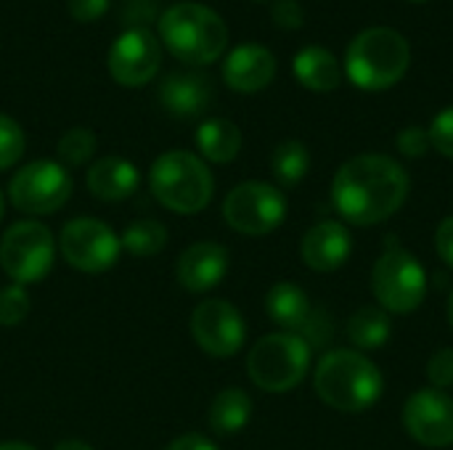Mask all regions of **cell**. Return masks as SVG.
Returning <instances> with one entry per match:
<instances>
[{
    "label": "cell",
    "mask_w": 453,
    "mask_h": 450,
    "mask_svg": "<svg viewBox=\"0 0 453 450\" xmlns=\"http://www.w3.org/2000/svg\"><path fill=\"white\" fill-rule=\"evenodd\" d=\"M109 74L125 88L151 82L162 66V42L149 29H125L109 48Z\"/></svg>",
    "instance_id": "4fadbf2b"
},
{
    "label": "cell",
    "mask_w": 453,
    "mask_h": 450,
    "mask_svg": "<svg viewBox=\"0 0 453 450\" xmlns=\"http://www.w3.org/2000/svg\"><path fill=\"white\" fill-rule=\"evenodd\" d=\"M265 313L268 318L281 326L284 332L289 334H300L305 329V324L311 321L313 316V308H311V300L308 294L292 284V281H279L268 289L265 294Z\"/></svg>",
    "instance_id": "ffe728a7"
},
{
    "label": "cell",
    "mask_w": 453,
    "mask_h": 450,
    "mask_svg": "<svg viewBox=\"0 0 453 450\" xmlns=\"http://www.w3.org/2000/svg\"><path fill=\"white\" fill-rule=\"evenodd\" d=\"M292 72L303 88L316 90V93L337 90L342 82V69H340L337 58L332 56V50H326L321 45L303 48L292 61Z\"/></svg>",
    "instance_id": "44dd1931"
},
{
    "label": "cell",
    "mask_w": 453,
    "mask_h": 450,
    "mask_svg": "<svg viewBox=\"0 0 453 450\" xmlns=\"http://www.w3.org/2000/svg\"><path fill=\"white\" fill-rule=\"evenodd\" d=\"M390 334H393V321H390V313H385L382 308L366 305L356 310L348 321V337L358 347V353L385 347Z\"/></svg>",
    "instance_id": "cb8c5ba5"
},
{
    "label": "cell",
    "mask_w": 453,
    "mask_h": 450,
    "mask_svg": "<svg viewBox=\"0 0 453 450\" xmlns=\"http://www.w3.org/2000/svg\"><path fill=\"white\" fill-rule=\"evenodd\" d=\"M231 257L223 244L215 241H196L186 247L175 263V278L186 292H210L215 289L228 273Z\"/></svg>",
    "instance_id": "9a60e30c"
},
{
    "label": "cell",
    "mask_w": 453,
    "mask_h": 450,
    "mask_svg": "<svg viewBox=\"0 0 453 450\" xmlns=\"http://www.w3.org/2000/svg\"><path fill=\"white\" fill-rule=\"evenodd\" d=\"M3 212H5V199H3V191H0V220H3Z\"/></svg>",
    "instance_id": "ab89813d"
},
{
    "label": "cell",
    "mask_w": 453,
    "mask_h": 450,
    "mask_svg": "<svg viewBox=\"0 0 453 450\" xmlns=\"http://www.w3.org/2000/svg\"><path fill=\"white\" fill-rule=\"evenodd\" d=\"M24 146L27 141L21 125L13 117L0 114V170H11L21 159Z\"/></svg>",
    "instance_id": "83f0119b"
},
{
    "label": "cell",
    "mask_w": 453,
    "mask_h": 450,
    "mask_svg": "<svg viewBox=\"0 0 453 450\" xmlns=\"http://www.w3.org/2000/svg\"><path fill=\"white\" fill-rule=\"evenodd\" d=\"M149 188L165 210L196 215L212 202L215 178L196 154L175 149L154 159L149 170Z\"/></svg>",
    "instance_id": "5b68a950"
},
{
    "label": "cell",
    "mask_w": 453,
    "mask_h": 450,
    "mask_svg": "<svg viewBox=\"0 0 453 450\" xmlns=\"http://www.w3.org/2000/svg\"><path fill=\"white\" fill-rule=\"evenodd\" d=\"M435 252L453 271V215H449L435 231Z\"/></svg>",
    "instance_id": "e575fe53"
},
{
    "label": "cell",
    "mask_w": 453,
    "mask_h": 450,
    "mask_svg": "<svg viewBox=\"0 0 453 450\" xmlns=\"http://www.w3.org/2000/svg\"><path fill=\"white\" fill-rule=\"evenodd\" d=\"M411 3H425V0H411Z\"/></svg>",
    "instance_id": "b9f144b4"
},
{
    "label": "cell",
    "mask_w": 453,
    "mask_h": 450,
    "mask_svg": "<svg viewBox=\"0 0 453 450\" xmlns=\"http://www.w3.org/2000/svg\"><path fill=\"white\" fill-rule=\"evenodd\" d=\"M196 149L212 164H228L242 151V130L223 117L204 119L196 127Z\"/></svg>",
    "instance_id": "7402d4cb"
},
{
    "label": "cell",
    "mask_w": 453,
    "mask_h": 450,
    "mask_svg": "<svg viewBox=\"0 0 453 450\" xmlns=\"http://www.w3.org/2000/svg\"><path fill=\"white\" fill-rule=\"evenodd\" d=\"M271 19L281 29H300L305 24L303 5L297 0H276L273 3V11H271Z\"/></svg>",
    "instance_id": "d6a6232c"
},
{
    "label": "cell",
    "mask_w": 453,
    "mask_h": 450,
    "mask_svg": "<svg viewBox=\"0 0 453 450\" xmlns=\"http://www.w3.org/2000/svg\"><path fill=\"white\" fill-rule=\"evenodd\" d=\"M313 350L300 334L279 332L257 339L247 355V374L265 393H289L308 377Z\"/></svg>",
    "instance_id": "52a82bcc"
},
{
    "label": "cell",
    "mask_w": 453,
    "mask_h": 450,
    "mask_svg": "<svg viewBox=\"0 0 453 450\" xmlns=\"http://www.w3.org/2000/svg\"><path fill=\"white\" fill-rule=\"evenodd\" d=\"M215 85L204 72H173L159 82V103L165 111L180 117V119H194L207 111L212 103Z\"/></svg>",
    "instance_id": "e0dca14e"
},
{
    "label": "cell",
    "mask_w": 453,
    "mask_h": 450,
    "mask_svg": "<svg viewBox=\"0 0 453 450\" xmlns=\"http://www.w3.org/2000/svg\"><path fill=\"white\" fill-rule=\"evenodd\" d=\"M449 324H451V329H453V292H451V297H449Z\"/></svg>",
    "instance_id": "f35d334b"
},
{
    "label": "cell",
    "mask_w": 453,
    "mask_h": 450,
    "mask_svg": "<svg viewBox=\"0 0 453 450\" xmlns=\"http://www.w3.org/2000/svg\"><path fill=\"white\" fill-rule=\"evenodd\" d=\"M194 342L212 358H231L244 347L247 324L242 313L226 300H204L194 308L188 321Z\"/></svg>",
    "instance_id": "7c38bea8"
},
{
    "label": "cell",
    "mask_w": 453,
    "mask_h": 450,
    "mask_svg": "<svg viewBox=\"0 0 453 450\" xmlns=\"http://www.w3.org/2000/svg\"><path fill=\"white\" fill-rule=\"evenodd\" d=\"M411 48L398 29L369 27L358 32L345 53V74L361 90H388L403 80Z\"/></svg>",
    "instance_id": "277c9868"
},
{
    "label": "cell",
    "mask_w": 453,
    "mask_h": 450,
    "mask_svg": "<svg viewBox=\"0 0 453 450\" xmlns=\"http://www.w3.org/2000/svg\"><path fill=\"white\" fill-rule=\"evenodd\" d=\"M406 432L427 448L453 446V398L443 390H419L403 406Z\"/></svg>",
    "instance_id": "5bb4252c"
},
{
    "label": "cell",
    "mask_w": 453,
    "mask_h": 450,
    "mask_svg": "<svg viewBox=\"0 0 453 450\" xmlns=\"http://www.w3.org/2000/svg\"><path fill=\"white\" fill-rule=\"evenodd\" d=\"M29 316V294L24 286L11 284L0 289V326H19Z\"/></svg>",
    "instance_id": "f1b7e54d"
},
{
    "label": "cell",
    "mask_w": 453,
    "mask_h": 450,
    "mask_svg": "<svg viewBox=\"0 0 453 450\" xmlns=\"http://www.w3.org/2000/svg\"><path fill=\"white\" fill-rule=\"evenodd\" d=\"M72 196V175L61 162L37 159L13 172L8 183L11 204L24 215H53Z\"/></svg>",
    "instance_id": "9c48e42d"
},
{
    "label": "cell",
    "mask_w": 453,
    "mask_h": 450,
    "mask_svg": "<svg viewBox=\"0 0 453 450\" xmlns=\"http://www.w3.org/2000/svg\"><path fill=\"white\" fill-rule=\"evenodd\" d=\"M56 260V241L40 220H19L0 239V268L13 284L27 286L42 281Z\"/></svg>",
    "instance_id": "ba28073f"
},
{
    "label": "cell",
    "mask_w": 453,
    "mask_h": 450,
    "mask_svg": "<svg viewBox=\"0 0 453 450\" xmlns=\"http://www.w3.org/2000/svg\"><path fill=\"white\" fill-rule=\"evenodd\" d=\"M119 244L133 257H154L167 244V228L157 217H138L122 231Z\"/></svg>",
    "instance_id": "d4e9b609"
},
{
    "label": "cell",
    "mask_w": 453,
    "mask_h": 450,
    "mask_svg": "<svg viewBox=\"0 0 453 450\" xmlns=\"http://www.w3.org/2000/svg\"><path fill=\"white\" fill-rule=\"evenodd\" d=\"M427 133H430V143L435 146V151H441L443 156L453 159V106L443 109L441 114H435Z\"/></svg>",
    "instance_id": "f546056e"
},
{
    "label": "cell",
    "mask_w": 453,
    "mask_h": 450,
    "mask_svg": "<svg viewBox=\"0 0 453 450\" xmlns=\"http://www.w3.org/2000/svg\"><path fill=\"white\" fill-rule=\"evenodd\" d=\"M372 292L385 313H414L427 297V273L422 263L395 239H385V249L372 271Z\"/></svg>",
    "instance_id": "8992f818"
},
{
    "label": "cell",
    "mask_w": 453,
    "mask_h": 450,
    "mask_svg": "<svg viewBox=\"0 0 453 450\" xmlns=\"http://www.w3.org/2000/svg\"><path fill=\"white\" fill-rule=\"evenodd\" d=\"M141 186L138 167L125 156H101L88 170V191L101 202H122Z\"/></svg>",
    "instance_id": "d6986e66"
},
{
    "label": "cell",
    "mask_w": 453,
    "mask_h": 450,
    "mask_svg": "<svg viewBox=\"0 0 453 450\" xmlns=\"http://www.w3.org/2000/svg\"><path fill=\"white\" fill-rule=\"evenodd\" d=\"M276 77V56L257 42H244L226 56L223 80L236 93H257Z\"/></svg>",
    "instance_id": "2e32d148"
},
{
    "label": "cell",
    "mask_w": 453,
    "mask_h": 450,
    "mask_svg": "<svg viewBox=\"0 0 453 450\" xmlns=\"http://www.w3.org/2000/svg\"><path fill=\"white\" fill-rule=\"evenodd\" d=\"M250 419H252V398L239 387H228L218 393L215 400L210 403L207 422L218 435H236L250 424Z\"/></svg>",
    "instance_id": "603a6c76"
},
{
    "label": "cell",
    "mask_w": 453,
    "mask_h": 450,
    "mask_svg": "<svg viewBox=\"0 0 453 450\" xmlns=\"http://www.w3.org/2000/svg\"><path fill=\"white\" fill-rule=\"evenodd\" d=\"M409 172L388 154H358L332 180V204L350 225H380L406 202Z\"/></svg>",
    "instance_id": "6da1fadb"
},
{
    "label": "cell",
    "mask_w": 453,
    "mask_h": 450,
    "mask_svg": "<svg viewBox=\"0 0 453 450\" xmlns=\"http://www.w3.org/2000/svg\"><path fill=\"white\" fill-rule=\"evenodd\" d=\"M96 133L90 127H72L58 138V159L69 167H80L85 164L93 154H96Z\"/></svg>",
    "instance_id": "4316f807"
},
{
    "label": "cell",
    "mask_w": 453,
    "mask_h": 450,
    "mask_svg": "<svg viewBox=\"0 0 453 450\" xmlns=\"http://www.w3.org/2000/svg\"><path fill=\"white\" fill-rule=\"evenodd\" d=\"M316 395L334 411L361 414L372 408L385 390L382 371L358 350L324 353L313 374Z\"/></svg>",
    "instance_id": "7a4b0ae2"
},
{
    "label": "cell",
    "mask_w": 453,
    "mask_h": 450,
    "mask_svg": "<svg viewBox=\"0 0 453 450\" xmlns=\"http://www.w3.org/2000/svg\"><path fill=\"white\" fill-rule=\"evenodd\" d=\"M353 252V239L348 228L337 220H324L313 225L300 244L303 263L316 273H332L348 263Z\"/></svg>",
    "instance_id": "ac0fdd59"
},
{
    "label": "cell",
    "mask_w": 453,
    "mask_h": 450,
    "mask_svg": "<svg viewBox=\"0 0 453 450\" xmlns=\"http://www.w3.org/2000/svg\"><path fill=\"white\" fill-rule=\"evenodd\" d=\"M226 223L242 236H265L287 217L284 194L263 180H247L228 191L223 202Z\"/></svg>",
    "instance_id": "30bf717a"
},
{
    "label": "cell",
    "mask_w": 453,
    "mask_h": 450,
    "mask_svg": "<svg viewBox=\"0 0 453 450\" xmlns=\"http://www.w3.org/2000/svg\"><path fill=\"white\" fill-rule=\"evenodd\" d=\"M252 3H276V0H252Z\"/></svg>",
    "instance_id": "60d3db41"
},
{
    "label": "cell",
    "mask_w": 453,
    "mask_h": 450,
    "mask_svg": "<svg viewBox=\"0 0 453 450\" xmlns=\"http://www.w3.org/2000/svg\"><path fill=\"white\" fill-rule=\"evenodd\" d=\"M53 450H93L88 443H82V440H64V443H58Z\"/></svg>",
    "instance_id": "8d00e7d4"
},
{
    "label": "cell",
    "mask_w": 453,
    "mask_h": 450,
    "mask_svg": "<svg viewBox=\"0 0 453 450\" xmlns=\"http://www.w3.org/2000/svg\"><path fill=\"white\" fill-rule=\"evenodd\" d=\"M109 3H111V0H66L72 19H74V21H82V24L98 21V19L109 11Z\"/></svg>",
    "instance_id": "836d02e7"
},
{
    "label": "cell",
    "mask_w": 453,
    "mask_h": 450,
    "mask_svg": "<svg viewBox=\"0 0 453 450\" xmlns=\"http://www.w3.org/2000/svg\"><path fill=\"white\" fill-rule=\"evenodd\" d=\"M61 257L80 273H104L117 265L122 255L119 236L96 217H74L58 236Z\"/></svg>",
    "instance_id": "8fae6325"
},
{
    "label": "cell",
    "mask_w": 453,
    "mask_h": 450,
    "mask_svg": "<svg viewBox=\"0 0 453 450\" xmlns=\"http://www.w3.org/2000/svg\"><path fill=\"white\" fill-rule=\"evenodd\" d=\"M0 450H37L29 443H21V440H8V443H0Z\"/></svg>",
    "instance_id": "74e56055"
},
{
    "label": "cell",
    "mask_w": 453,
    "mask_h": 450,
    "mask_svg": "<svg viewBox=\"0 0 453 450\" xmlns=\"http://www.w3.org/2000/svg\"><path fill=\"white\" fill-rule=\"evenodd\" d=\"M271 170H273V178L281 183V186H297L308 170H311V151L305 143L300 141H284L273 149V156H271Z\"/></svg>",
    "instance_id": "484cf974"
},
{
    "label": "cell",
    "mask_w": 453,
    "mask_h": 450,
    "mask_svg": "<svg viewBox=\"0 0 453 450\" xmlns=\"http://www.w3.org/2000/svg\"><path fill=\"white\" fill-rule=\"evenodd\" d=\"M159 42L188 66H207L228 48L226 21L202 3H175L159 16Z\"/></svg>",
    "instance_id": "3957f363"
},
{
    "label": "cell",
    "mask_w": 453,
    "mask_h": 450,
    "mask_svg": "<svg viewBox=\"0 0 453 450\" xmlns=\"http://www.w3.org/2000/svg\"><path fill=\"white\" fill-rule=\"evenodd\" d=\"M165 450H218V446H215L210 438L191 432V435H180V438H175V440H173V443H170Z\"/></svg>",
    "instance_id": "d590c367"
},
{
    "label": "cell",
    "mask_w": 453,
    "mask_h": 450,
    "mask_svg": "<svg viewBox=\"0 0 453 450\" xmlns=\"http://www.w3.org/2000/svg\"><path fill=\"white\" fill-rule=\"evenodd\" d=\"M427 379L433 385V390H449L453 387V350L443 347L438 350L430 363H427Z\"/></svg>",
    "instance_id": "4dcf8cb0"
},
{
    "label": "cell",
    "mask_w": 453,
    "mask_h": 450,
    "mask_svg": "<svg viewBox=\"0 0 453 450\" xmlns=\"http://www.w3.org/2000/svg\"><path fill=\"white\" fill-rule=\"evenodd\" d=\"M430 133L425 127H406L398 133V151L409 159H419L430 151Z\"/></svg>",
    "instance_id": "1f68e13d"
}]
</instances>
